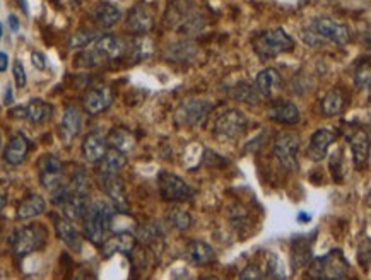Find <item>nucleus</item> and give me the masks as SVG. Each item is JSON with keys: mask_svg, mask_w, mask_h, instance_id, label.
<instances>
[{"mask_svg": "<svg viewBox=\"0 0 371 280\" xmlns=\"http://www.w3.org/2000/svg\"><path fill=\"white\" fill-rule=\"evenodd\" d=\"M255 87L257 91H259L260 97L272 99L282 87L281 74L276 69H272V67L264 69L262 72H259V75L255 77Z\"/></svg>", "mask_w": 371, "mask_h": 280, "instance_id": "a211bd4d", "label": "nucleus"}, {"mask_svg": "<svg viewBox=\"0 0 371 280\" xmlns=\"http://www.w3.org/2000/svg\"><path fill=\"white\" fill-rule=\"evenodd\" d=\"M351 270V265L345 260L340 249H332L322 258H315L311 263L310 274L315 279H345Z\"/></svg>", "mask_w": 371, "mask_h": 280, "instance_id": "39448f33", "label": "nucleus"}, {"mask_svg": "<svg viewBox=\"0 0 371 280\" xmlns=\"http://www.w3.org/2000/svg\"><path fill=\"white\" fill-rule=\"evenodd\" d=\"M345 139L353 151V159L356 169H365L370 158V134L361 125H349L345 130Z\"/></svg>", "mask_w": 371, "mask_h": 280, "instance_id": "9d476101", "label": "nucleus"}, {"mask_svg": "<svg viewBox=\"0 0 371 280\" xmlns=\"http://www.w3.org/2000/svg\"><path fill=\"white\" fill-rule=\"evenodd\" d=\"M26 120L33 123H45L53 117V106L43 99H31L24 104Z\"/></svg>", "mask_w": 371, "mask_h": 280, "instance_id": "c756f323", "label": "nucleus"}, {"mask_svg": "<svg viewBox=\"0 0 371 280\" xmlns=\"http://www.w3.org/2000/svg\"><path fill=\"white\" fill-rule=\"evenodd\" d=\"M240 279H243V280H262V279H265L262 265H259V263H250V265L244 266L242 274H240Z\"/></svg>", "mask_w": 371, "mask_h": 280, "instance_id": "f704fd0d", "label": "nucleus"}, {"mask_svg": "<svg viewBox=\"0 0 371 280\" xmlns=\"http://www.w3.org/2000/svg\"><path fill=\"white\" fill-rule=\"evenodd\" d=\"M154 28V18L144 6H137L130 11L127 19V29L132 35H146Z\"/></svg>", "mask_w": 371, "mask_h": 280, "instance_id": "5701e85b", "label": "nucleus"}, {"mask_svg": "<svg viewBox=\"0 0 371 280\" xmlns=\"http://www.w3.org/2000/svg\"><path fill=\"white\" fill-rule=\"evenodd\" d=\"M310 220H311L310 214H306V212H299V214H298V222L306 224V222H310Z\"/></svg>", "mask_w": 371, "mask_h": 280, "instance_id": "ea45409f", "label": "nucleus"}, {"mask_svg": "<svg viewBox=\"0 0 371 280\" xmlns=\"http://www.w3.org/2000/svg\"><path fill=\"white\" fill-rule=\"evenodd\" d=\"M370 80H371V69H370V60L365 58L356 65V72H354V82H356L357 89H370Z\"/></svg>", "mask_w": 371, "mask_h": 280, "instance_id": "2f4dec72", "label": "nucleus"}, {"mask_svg": "<svg viewBox=\"0 0 371 280\" xmlns=\"http://www.w3.org/2000/svg\"><path fill=\"white\" fill-rule=\"evenodd\" d=\"M46 210V200L41 195H29L19 203L16 217L19 220H29L41 215Z\"/></svg>", "mask_w": 371, "mask_h": 280, "instance_id": "a878e982", "label": "nucleus"}, {"mask_svg": "<svg viewBox=\"0 0 371 280\" xmlns=\"http://www.w3.org/2000/svg\"><path fill=\"white\" fill-rule=\"evenodd\" d=\"M129 53V45L115 35L98 36L90 45L84 46V52L77 57L81 67H103L108 63L122 60Z\"/></svg>", "mask_w": 371, "mask_h": 280, "instance_id": "f257e3e1", "label": "nucleus"}, {"mask_svg": "<svg viewBox=\"0 0 371 280\" xmlns=\"http://www.w3.org/2000/svg\"><path fill=\"white\" fill-rule=\"evenodd\" d=\"M335 131L330 129H318L313 131L311 135L310 144H308L306 156L310 158L313 163H320L322 159H326L328 147L335 142Z\"/></svg>", "mask_w": 371, "mask_h": 280, "instance_id": "4468645a", "label": "nucleus"}, {"mask_svg": "<svg viewBox=\"0 0 371 280\" xmlns=\"http://www.w3.org/2000/svg\"><path fill=\"white\" fill-rule=\"evenodd\" d=\"M115 207L108 200H96L90 203L86 215H84V235L91 243L100 244L107 239L112 229L113 217H115Z\"/></svg>", "mask_w": 371, "mask_h": 280, "instance_id": "f03ea898", "label": "nucleus"}, {"mask_svg": "<svg viewBox=\"0 0 371 280\" xmlns=\"http://www.w3.org/2000/svg\"><path fill=\"white\" fill-rule=\"evenodd\" d=\"M95 16L96 24L101 28H113L115 24L120 23L122 19V11L118 9L115 4L112 2H98L95 7Z\"/></svg>", "mask_w": 371, "mask_h": 280, "instance_id": "393cba45", "label": "nucleus"}, {"mask_svg": "<svg viewBox=\"0 0 371 280\" xmlns=\"http://www.w3.org/2000/svg\"><path fill=\"white\" fill-rule=\"evenodd\" d=\"M38 176L40 183L52 192L58 185L64 183V164L53 154H43L38 159Z\"/></svg>", "mask_w": 371, "mask_h": 280, "instance_id": "f8f14e48", "label": "nucleus"}, {"mask_svg": "<svg viewBox=\"0 0 371 280\" xmlns=\"http://www.w3.org/2000/svg\"><path fill=\"white\" fill-rule=\"evenodd\" d=\"M82 129V114L77 108H67L64 112V117H62L60 122V139L64 140L65 144H72L75 137L81 134Z\"/></svg>", "mask_w": 371, "mask_h": 280, "instance_id": "412c9836", "label": "nucleus"}, {"mask_svg": "<svg viewBox=\"0 0 371 280\" xmlns=\"http://www.w3.org/2000/svg\"><path fill=\"white\" fill-rule=\"evenodd\" d=\"M254 48L262 60H271L277 55L291 52L294 48V40L282 28L269 29L255 38Z\"/></svg>", "mask_w": 371, "mask_h": 280, "instance_id": "7ed1b4c3", "label": "nucleus"}, {"mask_svg": "<svg viewBox=\"0 0 371 280\" xmlns=\"http://www.w3.org/2000/svg\"><path fill=\"white\" fill-rule=\"evenodd\" d=\"M187 258L193 265L204 266L216 260V252L213 249V246L204 243V241H192L187 246Z\"/></svg>", "mask_w": 371, "mask_h": 280, "instance_id": "bb28decb", "label": "nucleus"}, {"mask_svg": "<svg viewBox=\"0 0 371 280\" xmlns=\"http://www.w3.org/2000/svg\"><path fill=\"white\" fill-rule=\"evenodd\" d=\"M269 118L277 123H284V125H296L301 118V113L293 101L281 99L269 108Z\"/></svg>", "mask_w": 371, "mask_h": 280, "instance_id": "4be33fe9", "label": "nucleus"}, {"mask_svg": "<svg viewBox=\"0 0 371 280\" xmlns=\"http://www.w3.org/2000/svg\"><path fill=\"white\" fill-rule=\"evenodd\" d=\"M248 120L243 112L240 109H227L222 114H219L217 120L214 122V134L219 139L236 140L247 131Z\"/></svg>", "mask_w": 371, "mask_h": 280, "instance_id": "6e6552de", "label": "nucleus"}, {"mask_svg": "<svg viewBox=\"0 0 371 280\" xmlns=\"http://www.w3.org/2000/svg\"><path fill=\"white\" fill-rule=\"evenodd\" d=\"M48 232L41 224H28L14 231L12 237V249L18 257H28V254L38 252L46 244Z\"/></svg>", "mask_w": 371, "mask_h": 280, "instance_id": "20e7f679", "label": "nucleus"}, {"mask_svg": "<svg viewBox=\"0 0 371 280\" xmlns=\"http://www.w3.org/2000/svg\"><path fill=\"white\" fill-rule=\"evenodd\" d=\"M98 164L100 175H115V173L120 171V169L127 164V156H125L124 152L113 149V147H108L107 154L103 156V159H101Z\"/></svg>", "mask_w": 371, "mask_h": 280, "instance_id": "c85d7f7f", "label": "nucleus"}, {"mask_svg": "<svg viewBox=\"0 0 371 280\" xmlns=\"http://www.w3.org/2000/svg\"><path fill=\"white\" fill-rule=\"evenodd\" d=\"M0 147H2V135H0Z\"/></svg>", "mask_w": 371, "mask_h": 280, "instance_id": "c03bdc74", "label": "nucleus"}, {"mask_svg": "<svg viewBox=\"0 0 371 280\" xmlns=\"http://www.w3.org/2000/svg\"><path fill=\"white\" fill-rule=\"evenodd\" d=\"M310 29L315 33V36L326 38L330 43L344 46L351 41V29L345 24L337 23L330 18H317L310 23Z\"/></svg>", "mask_w": 371, "mask_h": 280, "instance_id": "1a4fd4ad", "label": "nucleus"}, {"mask_svg": "<svg viewBox=\"0 0 371 280\" xmlns=\"http://www.w3.org/2000/svg\"><path fill=\"white\" fill-rule=\"evenodd\" d=\"M107 142L108 147H113V149L124 152V154H127V152L136 147V137L132 135V131H129L127 129H122V126L109 130Z\"/></svg>", "mask_w": 371, "mask_h": 280, "instance_id": "cd10ccee", "label": "nucleus"}, {"mask_svg": "<svg viewBox=\"0 0 371 280\" xmlns=\"http://www.w3.org/2000/svg\"><path fill=\"white\" fill-rule=\"evenodd\" d=\"M100 183L104 193L108 195L112 205L115 207V210L127 214L130 210L127 188H125L124 180L118 176V173H115V175H100Z\"/></svg>", "mask_w": 371, "mask_h": 280, "instance_id": "ddd939ff", "label": "nucleus"}, {"mask_svg": "<svg viewBox=\"0 0 371 280\" xmlns=\"http://www.w3.org/2000/svg\"><path fill=\"white\" fill-rule=\"evenodd\" d=\"M158 185L164 202H187L195 195V190L175 173H159Z\"/></svg>", "mask_w": 371, "mask_h": 280, "instance_id": "0eeeda50", "label": "nucleus"}, {"mask_svg": "<svg viewBox=\"0 0 371 280\" xmlns=\"http://www.w3.org/2000/svg\"><path fill=\"white\" fill-rule=\"evenodd\" d=\"M168 217H170V222L173 224V226H175L176 229H180V231H187V229L192 226L190 214H188L187 210L178 209V207L171 209L170 214H168Z\"/></svg>", "mask_w": 371, "mask_h": 280, "instance_id": "473e14b6", "label": "nucleus"}, {"mask_svg": "<svg viewBox=\"0 0 371 280\" xmlns=\"http://www.w3.org/2000/svg\"><path fill=\"white\" fill-rule=\"evenodd\" d=\"M6 203H7V198L4 197V195H0V210H2L4 207H6Z\"/></svg>", "mask_w": 371, "mask_h": 280, "instance_id": "79ce46f5", "label": "nucleus"}, {"mask_svg": "<svg viewBox=\"0 0 371 280\" xmlns=\"http://www.w3.org/2000/svg\"><path fill=\"white\" fill-rule=\"evenodd\" d=\"M12 74H14L16 86H18L19 89H23L24 86H26L28 77H26V70H24V67H23V62H21V60L14 62V67H12Z\"/></svg>", "mask_w": 371, "mask_h": 280, "instance_id": "c9c22d12", "label": "nucleus"}, {"mask_svg": "<svg viewBox=\"0 0 371 280\" xmlns=\"http://www.w3.org/2000/svg\"><path fill=\"white\" fill-rule=\"evenodd\" d=\"M53 220H55V231H57L58 239H60L67 248L72 249V252H81L82 236L81 232H79V229L74 226L72 220L64 217V215H57Z\"/></svg>", "mask_w": 371, "mask_h": 280, "instance_id": "dca6fc26", "label": "nucleus"}, {"mask_svg": "<svg viewBox=\"0 0 371 280\" xmlns=\"http://www.w3.org/2000/svg\"><path fill=\"white\" fill-rule=\"evenodd\" d=\"M349 97L345 95L344 89L335 87L332 91H328L326 97L322 101V113L326 117H337V114L344 113V109L348 108Z\"/></svg>", "mask_w": 371, "mask_h": 280, "instance_id": "b1692460", "label": "nucleus"}, {"mask_svg": "<svg viewBox=\"0 0 371 280\" xmlns=\"http://www.w3.org/2000/svg\"><path fill=\"white\" fill-rule=\"evenodd\" d=\"M113 103V91L108 86H96L90 89L84 96V109L90 114H100L112 106Z\"/></svg>", "mask_w": 371, "mask_h": 280, "instance_id": "2eb2a0df", "label": "nucleus"}, {"mask_svg": "<svg viewBox=\"0 0 371 280\" xmlns=\"http://www.w3.org/2000/svg\"><path fill=\"white\" fill-rule=\"evenodd\" d=\"M136 236L130 235V232H118V235L109 236L101 243V253H103L104 258H112L117 253L130 254L136 249Z\"/></svg>", "mask_w": 371, "mask_h": 280, "instance_id": "f3484780", "label": "nucleus"}, {"mask_svg": "<svg viewBox=\"0 0 371 280\" xmlns=\"http://www.w3.org/2000/svg\"><path fill=\"white\" fill-rule=\"evenodd\" d=\"M96 38H98V33L95 31H79L70 38V46H72V48H84V46L90 45L91 41H95Z\"/></svg>", "mask_w": 371, "mask_h": 280, "instance_id": "72a5a7b5", "label": "nucleus"}, {"mask_svg": "<svg viewBox=\"0 0 371 280\" xmlns=\"http://www.w3.org/2000/svg\"><path fill=\"white\" fill-rule=\"evenodd\" d=\"M210 109H213V104L209 101L193 97L180 106L178 113H176V122L185 126H202L208 122Z\"/></svg>", "mask_w": 371, "mask_h": 280, "instance_id": "9b49d317", "label": "nucleus"}, {"mask_svg": "<svg viewBox=\"0 0 371 280\" xmlns=\"http://www.w3.org/2000/svg\"><path fill=\"white\" fill-rule=\"evenodd\" d=\"M108 151L107 137L100 131H91L82 142V156L92 164H98Z\"/></svg>", "mask_w": 371, "mask_h": 280, "instance_id": "aec40b11", "label": "nucleus"}, {"mask_svg": "<svg viewBox=\"0 0 371 280\" xmlns=\"http://www.w3.org/2000/svg\"><path fill=\"white\" fill-rule=\"evenodd\" d=\"M2 31H4V29H2V23H0V38H2Z\"/></svg>", "mask_w": 371, "mask_h": 280, "instance_id": "37998d69", "label": "nucleus"}, {"mask_svg": "<svg viewBox=\"0 0 371 280\" xmlns=\"http://www.w3.org/2000/svg\"><path fill=\"white\" fill-rule=\"evenodd\" d=\"M9 26H11L12 31H19V19H18V16H14V14L9 16Z\"/></svg>", "mask_w": 371, "mask_h": 280, "instance_id": "58836bf2", "label": "nucleus"}, {"mask_svg": "<svg viewBox=\"0 0 371 280\" xmlns=\"http://www.w3.org/2000/svg\"><path fill=\"white\" fill-rule=\"evenodd\" d=\"M7 67H9V57L7 53L0 52V72H6Z\"/></svg>", "mask_w": 371, "mask_h": 280, "instance_id": "4c0bfd02", "label": "nucleus"}, {"mask_svg": "<svg viewBox=\"0 0 371 280\" xmlns=\"http://www.w3.org/2000/svg\"><path fill=\"white\" fill-rule=\"evenodd\" d=\"M231 97H235L236 101H242V103H250V104H257L260 103V97L259 91H257L255 86H252V84H238V86H235L231 89Z\"/></svg>", "mask_w": 371, "mask_h": 280, "instance_id": "7c9ffc66", "label": "nucleus"}, {"mask_svg": "<svg viewBox=\"0 0 371 280\" xmlns=\"http://www.w3.org/2000/svg\"><path fill=\"white\" fill-rule=\"evenodd\" d=\"M18 4L21 6V9H23L24 14H29V9H28V2L26 0H18Z\"/></svg>", "mask_w": 371, "mask_h": 280, "instance_id": "a19ab883", "label": "nucleus"}, {"mask_svg": "<svg viewBox=\"0 0 371 280\" xmlns=\"http://www.w3.org/2000/svg\"><path fill=\"white\" fill-rule=\"evenodd\" d=\"M301 140L296 134H289V131H282L277 134L274 139L272 151L279 164L288 171H298V151Z\"/></svg>", "mask_w": 371, "mask_h": 280, "instance_id": "423d86ee", "label": "nucleus"}, {"mask_svg": "<svg viewBox=\"0 0 371 280\" xmlns=\"http://www.w3.org/2000/svg\"><path fill=\"white\" fill-rule=\"evenodd\" d=\"M31 62H33V65H35L38 70H45L46 69V57L41 52H33L31 53Z\"/></svg>", "mask_w": 371, "mask_h": 280, "instance_id": "e433bc0d", "label": "nucleus"}, {"mask_svg": "<svg viewBox=\"0 0 371 280\" xmlns=\"http://www.w3.org/2000/svg\"><path fill=\"white\" fill-rule=\"evenodd\" d=\"M29 147H31V144H29L26 135H12L9 142H7L6 149H4V159H6V163L11 164V166H19V164H23L24 161H26Z\"/></svg>", "mask_w": 371, "mask_h": 280, "instance_id": "6ab92c4d", "label": "nucleus"}]
</instances>
